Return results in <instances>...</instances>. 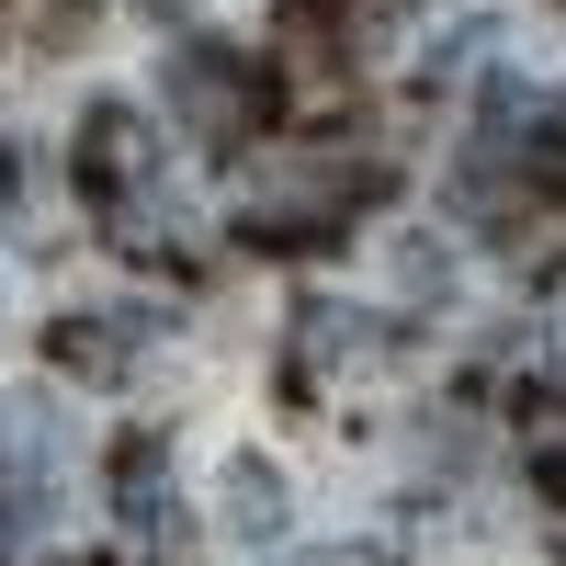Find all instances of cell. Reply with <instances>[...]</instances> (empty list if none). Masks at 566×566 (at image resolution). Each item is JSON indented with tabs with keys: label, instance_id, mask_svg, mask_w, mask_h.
<instances>
[{
	"label": "cell",
	"instance_id": "6da1fadb",
	"mask_svg": "<svg viewBox=\"0 0 566 566\" xmlns=\"http://www.w3.org/2000/svg\"><path fill=\"white\" fill-rule=\"evenodd\" d=\"M159 103L181 136H250L261 125V80H250V45H170V69H159Z\"/></svg>",
	"mask_w": 566,
	"mask_h": 566
},
{
	"label": "cell",
	"instance_id": "7a4b0ae2",
	"mask_svg": "<svg viewBox=\"0 0 566 566\" xmlns=\"http://www.w3.org/2000/svg\"><path fill=\"white\" fill-rule=\"evenodd\" d=\"M114 522L136 544H181V510H170V464L159 442H114Z\"/></svg>",
	"mask_w": 566,
	"mask_h": 566
},
{
	"label": "cell",
	"instance_id": "3957f363",
	"mask_svg": "<svg viewBox=\"0 0 566 566\" xmlns=\"http://www.w3.org/2000/svg\"><path fill=\"white\" fill-rule=\"evenodd\" d=\"M148 306H80V317H57V363L69 374H125L136 352H148Z\"/></svg>",
	"mask_w": 566,
	"mask_h": 566
},
{
	"label": "cell",
	"instance_id": "277c9868",
	"mask_svg": "<svg viewBox=\"0 0 566 566\" xmlns=\"http://www.w3.org/2000/svg\"><path fill=\"white\" fill-rule=\"evenodd\" d=\"M283 522H295V499H283V476H272V464H227V533H239V544H283Z\"/></svg>",
	"mask_w": 566,
	"mask_h": 566
},
{
	"label": "cell",
	"instance_id": "5b68a950",
	"mask_svg": "<svg viewBox=\"0 0 566 566\" xmlns=\"http://www.w3.org/2000/svg\"><path fill=\"white\" fill-rule=\"evenodd\" d=\"M386 352V328H363V306H306V363H363Z\"/></svg>",
	"mask_w": 566,
	"mask_h": 566
},
{
	"label": "cell",
	"instance_id": "8992f818",
	"mask_svg": "<svg viewBox=\"0 0 566 566\" xmlns=\"http://www.w3.org/2000/svg\"><path fill=\"white\" fill-rule=\"evenodd\" d=\"M148 12H193V0H148Z\"/></svg>",
	"mask_w": 566,
	"mask_h": 566
}]
</instances>
